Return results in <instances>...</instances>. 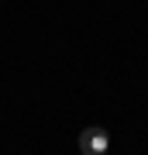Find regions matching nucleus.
Segmentation results:
<instances>
[{
    "instance_id": "nucleus-1",
    "label": "nucleus",
    "mask_w": 148,
    "mask_h": 155,
    "mask_svg": "<svg viewBox=\"0 0 148 155\" xmlns=\"http://www.w3.org/2000/svg\"><path fill=\"white\" fill-rule=\"evenodd\" d=\"M107 145H110V138H107L104 127H86V131L79 134V152L83 155H104Z\"/></svg>"
}]
</instances>
